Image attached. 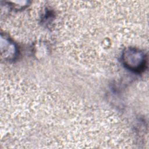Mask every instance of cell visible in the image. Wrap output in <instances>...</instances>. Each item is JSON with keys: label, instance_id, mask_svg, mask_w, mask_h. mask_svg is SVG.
Here are the masks:
<instances>
[{"label": "cell", "instance_id": "cell-1", "mask_svg": "<svg viewBox=\"0 0 149 149\" xmlns=\"http://www.w3.org/2000/svg\"><path fill=\"white\" fill-rule=\"evenodd\" d=\"M122 60L125 66L130 70L139 72L146 65V56L143 51L134 48H128L122 54Z\"/></svg>", "mask_w": 149, "mask_h": 149}]
</instances>
